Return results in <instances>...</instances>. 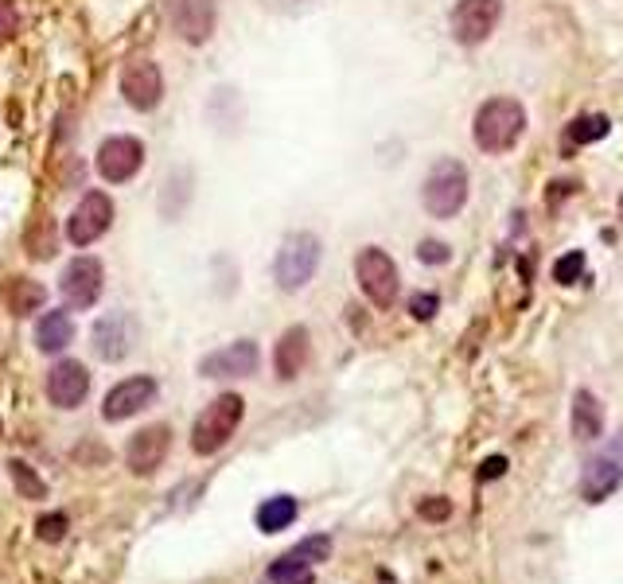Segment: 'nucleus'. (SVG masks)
I'll return each instance as SVG.
<instances>
[{"label": "nucleus", "instance_id": "f257e3e1", "mask_svg": "<svg viewBox=\"0 0 623 584\" xmlns=\"http://www.w3.org/2000/svg\"><path fill=\"white\" fill-rule=\"evenodd\" d=\"M526 133V110L522 102L514 98H491L476 110V121H472V137H476V148L487 152V156H503L518 145V137Z\"/></svg>", "mask_w": 623, "mask_h": 584}, {"label": "nucleus", "instance_id": "f03ea898", "mask_svg": "<svg viewBox=\"0 0 623 584\" xmlns=\"http://www.w3.org/2000/svg\"><path fill=\"white\" fill-rule=\"evenodd\" d=\"M242 417H246L242 394H219L191 425V452L195 456H215L219 448H226V440L238 433Z\"/></svg>", "mask_w": 623, "mask_h": 584}, {"label": "nucleus", "instance_id": "7ed1b4c3", "mask_svg": "<svg viewBox=\"0 0 623 584\" xmlns=\"http://www.w3.org/2000/svg\"><path fill=\"white\" fill-rule=\"evenodd\" d=\"M316 269H320V238L308 230L289 234L273 257V281L285 292H300L316 277Z\"/></svg>", "mask_w": 623, "mask_h": 584}, {"label": "nucleus", "instance_id": "20e7f679", "mask_svg": "<svg viewBox=\"0 0 623 584\" xmlns=\"http://www.w3.org/2000/svg\"><path fill=\"white\" fill-rule=\"evenodd\" d=\"M421 203L433 219H452L468 203V168L460 160H440L437 168L425 176Z\"/></svg>", "mask_w": 623, "mask_h": 584}, {"label": "nucleus", "instance_id": "39448f33", "mask_svg": "<svg viewBox=\"0 0 623 584\" xmlns=\"http://www.w3.org/2000/svg\"><path fill=\"white\" fill-rule=\"evenodd\" d=\"M355 277H359V289L367 292V300L374 308H394L402 281H398L394 257L386 254V250H378V246L359 250V257H355Z\"/></svg>", "mask_w": 623, "mask_h": 584}, {"label": "nucleus", "instance_id": "423d86ee", "mask_svg": "<svg viewBox=\"0 0 623 584\" xmlns=\"http://www.w3.org/2000/svg\"><path fill=\"white\" fill-rule=\"evenodd\" d=\"M623 483V437L604 444L596 456H588L585 472H581V499L585 503H604L612 491H620Z\"/></svg>", "mask_w": 623, "mask_h": 584}, {"label": "nucleus", "instance_id": "0eeeda50", "mask_svg": "<svg viewBox=\"0 0 623 584\" xmlns=\"http://www.w3.org/2000/svg\"><path fill=\"white\" fill-rule=\"evenodd\" d=\"M102 285H106V269H102L98 257L90 254L74 257L71 265L63 269V277H59V292H63V300L71 304L74 312L94 308L98 296H102Z\"/></svg>", "mask_w": 623, "mask_h": 584}, {"label": "nucleus", "instance_id": "6e6552de", "mask_svg": "<svg viewBox=\"0 0 623 584\" xmlns=\"http://www.w3.org/2000/svg\"><path fill=\"white\" fill-rule=\"evenodd\" d=\"M503 20V0H456L452 8V39L479 47Z\"/></svg>", "mask_w": 623, "mask_h": 584}, {"label": "nucleus", "instance_id": "1a4fd4ad", "mask_svg": "<svg viewBox=\"0 0 623 584\" xmlns=\"http://www.w3.org/2000/svg\"><path fill=\"white\" fill-rule=\"evenodd\" d=\"M113 226V199L106 191H86L78 199V207L67 219V238L71 246H94L106 230Z\"/></svg>", "mask_w": 623, "mask_h": 584}, {"label": "nucleus", "instance_id": "9d476101", "mask_svg": "<svg viewBox=\"0 0 623 584\" xmlns=\"http://www.w3.org/2000/svg\"><path fill=\"white\" fill-rule=\"evenodd\" d=\"M168 452H172V429L168 425H145L141 433H133V440L125 444V468L148 479V475H156L164 468Z\"/></svg>", "mask_w": 623, "mask_h": 584}, {"label": "nucleus", "instance_id": "9b49d317", "mask_svg": "<svg viewBox=\"0 0 623 584\" xmlns=\"http://www.w3.org/2000/svg\"><path fill=\"white\" fill-rule=\"evenodd\" d=\"M94 168L106 183H129L145 168V145L137 137H110L98 148Z\"/></svg>", "mask_w": 623, "mask_h": 584}, {"label": "nucleus", "instance_id": "f8f14e48", "mask_svg": "<svg viewBox=\"0 0 623 584\" xmlns=\"http://www.w3.org/2000/svg\"><path fill=\"white\" fill-rule=\"evenodd\" d=\"M156 394H160V386H156V378H148V374L121 378L110 394H106V402H102V417L113 421V425H117V421H129L133 413H145L148 405L156 402Z\"/></svg>", "mask_w": 623, "mask_h": 584}, {"label": "nucleus", "instance_id": "ddd939ff", "mask_svg": "<svg viewBox=\"0 0 623 584\" xmlns=\"http://www.w3.org/2000/svg\"><path fill=\"white\" fill-rule=\"evenodd\" d=\"M257 366H261V351H257L254 339H234L219 351L203 355L199 374L203 378H250V374H257Z\"/></svg>", "mask_w": 623, "mask_h": 584}, {"label": "nucleus", "instance_id": "4468645a", "mask_svg": "<svg viewBox=\"0 0 623 584\" xmlns=\"http://www.w3.org/2000/svg\"><path fill=\"white\" fill-rule=\"evenodd\" d=\"M121 94H125V102L133 106V110H156L160 106V98H164V74L160 67L152 63V59H133V63H125V71H121Z\"/></svg>", "mask_w": 623, "mask_h": 584}, {"label": "nucleus", "instance_id": "2eb2a0df", "mask_svg": "<svg viewBox=\"0 0 623 584\" xmlns=\"http://www.w3.org/2000/svg\"><path fill=\"white\" fill-rule=\"evenodd\" d=\"M172 32L184 39V43H207L215 36V24H219V8L215 0H172Z\"/></svg>", "mask_w": 623, "mask_h": 584}, {"label": "nucleus", "instance_id": "dca6fc26", "mask_svg": "<svg viewBox=\"0 0 623 584\" xmlns=\"http://www.w3.org/2000/svg\"><path fill=\"white\" fill-rule=\"evenodd\" d=\"M47 398L55 409H78L90 398V370L78 359H59L47 370Z\"/></svg>", "mask_w": 623, "mask_h": 584}, {"label": "nucleus", "instance_id": "f3484780", "mask_svg": "<svg viewBox=\"0 0 623 584\" xmlns=\"http://www.w3.org/2000/svg\"><path fill=\"white\" fill-rule=\"evenodd\" d=\"M308 359H312V335H308V328L293 324V328L277 339V347H273L277 378H281V382H293V378H300V370L308 366Z\"/></svg>", "mask_w": 623, "mask_h": 584}, {"label": "nucleus", "instance_id": "a211bd4d", "mask_svg": "<svg viewBox=\"0 0 623 584\" xmlns=\"http://www.w3.org/2000/svg\"><path fill=\"white\" fill-rule=\"evenodd\" d=\"M569 429L577 440H596L604 437V405L592 390H577L573 394V413H569Z\"/></svg>", "mask_w": 623, "mask_h": 584}, {"label": "nucleus", "instance_id": "6ab92c4d", "mask_svg": "<svg viewBox=\"0 0 623 584\" xmlns=\"http://www.w3.org/2000/svg\"><path fill=\"white\" fill-rule=\"evenodd\" d=\"M94 351H98L106 363L125 359V351H129V324H125V316H121V312L102 316V320L94 324Z\"/></svg>", "mask_w": 623, "mask_h": 584}, {"label": "nucleus", "instance_id": "aec40b11", "mask_svg": "<svg viewBox=\"0 0 623 584\" xmlns=\"http://www.w3.org/2000/svg\"><path fill=\"white\" fill-rule=\"evenodd\" d=\"M74 339V324L67 312H43L36 324V347L43 355H59L67 351Z\"/></svg>", "mask_w": 623, "mask_h": 584}, {"label": "nucleus", "instance_id": "412c9836", "mask_svg": "<svg viewBox=\"0 0 623 584\" xmlns=\"http://www.w3.org/2000/svg\"><path fill=\"white\" fill-rule=\"evenodd\" d=\"M43 285L32 281V277H8L4 281V304L12 316H32L39 304H43Z\"/></svg>", "mask_w": 623, "mask_h": 584}, {"label": "nucleus", "instance_id": "4be33fe9", "mask_svg": "<svg viewBox=\"0 0 623 584\" xmlns=\"http://www.w3.org/2000/svg\"><path fill=\"white\" fill-rule=\"evenodd\" d=\"M296 514H300V507H296L293 495H273V499H265L257 507V530L261 534H281V530L293 526Z\"/></svg>", "mask_w": 623, "mask_h": 584}, {"label": "nucleus", "instance_id": "5701e85b", "mask_svg": "<svg viewBox=\"0 0 623 584\" xmlns=\"http://www.w3.org/2000/svg\"><path fill=\"white\" fill-rule=\"evenodd\" d=\"M191 187H195V180H191L187 168H176V172L168 176L164 191H160V215H164V219H180V215H184L187 199H191Z\"/></svg>", "mask_w": 623, "mask_h": 584}, {"label": "nucleus", "instance_id": "b1692460", "mask_svg": "<svg viewBox=\"0 0 623 584\" xmlns=\"http://www.w3.org/2000/svg\"><path fill=\"white\" fill-rule=\"evenodd\" d=\"M608 133H612V121H608L604 113H581V117H573V125H569V141H573V145L604 141Z\"/></svg>", "mask_w": 623, "mask_h": 584}, {"label": "nucleus", "instance_id": "393cba45", "mask_svg": "<svg viewBox=\"0 0 623 584\" xmlns=\"http://www.w3.org/2000/svg\"><path fill=\"white\" fill-rule=\"evenodd\" d=\"M265 584H312V565H304V561L285 553L265 569Z\"/></svg>", "mask_w": 623, "mask_h": 584}, {"label": "nucleus", "instance_id": "a878e982", "mask_svg": "<svg viewBox=\"0 0 623 584\" xmlns=\"http://www.w3.org/2000/svg\"><path fill=\"white\" fill-rule=\"evenodd\" d=\"M8 475H12V483H16V491H20V499H47V483L39 479L24 460H8Z\"/></svg>", "mask_w": 623, "mask_h": 584}, {"label": "nucleus", "instance_id": "bb28decb", "mask_svg": "<svg viewBox=\"0 0 623 584\" xmlns=\"http://www.w3.org/2000/svg\"><path fill=\"white\" fill-rule=\"evenodd\" d=\"M289 557L304 561V565H324V561L331 557V538L328 534H312V538L296 542V546L289 549Z\"/></svg>", "mask_w": 623, "mask_h": 584}, {"label": "nucleus", "instance_id": "cd10ccee", "mask_svg": "<svg viewBox=\"0 0 623 584\" xmlns=\"http://www.w3.org/2000/svg\"><path fill=\"white\" fill-rule=\"evenodd\" d=\"M585 265L588 261H585L581 250L557 257V261H553V281H557V285H577V281H581V273H585Z\"/></svg>", "mask_w": 623, "mask_h": 584}, {"label": "nucleus", "instance_id": "c85d7f7f", "mask_svg": "<svg viewBox=\"0 0 623 584\" xmlns=\"http://www.w3.org/2000/svg\"><path fill=\"white\" fill-rule=\"evenodd\" d=\"M36 534L43 538V542H63V534H67V514L63 511H51V514H39L36 522Z\"/></svg>", "mask_w": 623, "mask_h": 584}, {"label": "nucleus", "instance_id": "c756f323", "mask_svg": "<svg viewBox=\"0 0 623 584\" xmlns=\"http://www.w3.org/2000/svg\"><path fill=\"white\" fill-rule=\"evenodd\" d=\"M440 308V296L437 292H417L413 300H409V312H413V320H433Z\"/></svg>", "mask_w": 623, "mask_h": 584}, {"label": "nucleus", "instance_id": "7c9ffc66", "mask_svg": "<svg viewBox=\"0 0 623 584\" xmlns=\"http://www.w3.org/2000/svg\"><path fill=\"white\" fill-rule=\"evenodd\" d=\"M448 246L444 242H437V238H429V242H421L417 246V261H425V265H444L448 261Z\"/></svg>", "mask_w": 623, "mask_h": 584}, {"label": "nucleus", "instance_id": "2f4dec72", "mask_svg": "<svg viewBox=\"0 0 623 584\" xmlns=\"http://www.w3.org/2000/svg\"><path fill=\"white\" fill-rule=\"evenodd\" d=\"M417 511H421V518H429V522H444V518L452 514V503H448V499H440V495H433V499H425Z\"/></svg>", "mask_w": 623, "mask_h": 584}, {"label": "nucleus", "instance_id": "473e14b6", "mask_svg": "<svg viewBox=\"0 0 623 584\" xmlns=\"http://www.w3.org/2000/svg\"><path fill=\"white\" fill-rule=\"evenodd\" d=\"M507 475V456H491L479 464V479H503Z\"/></svg>", "mask_w": 623, "mask_h": 584}, {"label": "nucleus", "instance_id": "72a5a7b5", "mask_svg": "<svg viewBox=\"0 0 623 584\" xmlns=\"http://www.w3.org/2000/svg\"><path fill=\"white\" fill-rule=\"evenodd\" d=\"M12 28H16V12H12L8 0H0V39L12 36Z\"/></svg>", "mask_w": 623, "mask_h": 584}]
</instances>
